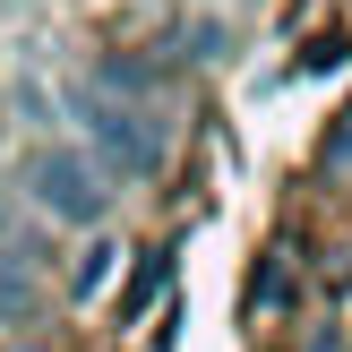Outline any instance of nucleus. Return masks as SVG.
I'll list each match as a JSON object with an SVG mask.
<instances>
[{
  "instance_id": "nucleus-1",
  "label": "nucleus",
  "mask_w": 352,
  "mask_h": 352,
  "mask_svg": "<svg viewBox=\"0 0 352 352\" xmlns=\"http://www.w3.org/2000/svg\"><path fill=\"white\" fill-rule=\"evenodd\" d=\"M69 103H78V120H86V138H95V155L120 172V181H146V172L164 164V129H155V112H146V103H120V95H103L95 78H86Z\"/></svg>"
},
{
  "instance_id": "nucleus-2",
  "label": "nucleus",
  "mask_w": 352,
  "mask_h": 352,
  "mask_svg": "<svg viewBox=\"0 0 352 352\" xmlns=\"http://www.w3.org/2000/svg\"><path fill=\"white\" fill-rule=\"evenodd\" d=\"M26 198L43 206L52 223H103L112 189H103V172L86 164L78 146H34L26 155Z\"/></svg>"
},
{
  "instance_id": "nucleus-3",
  "label": "nucleus",
  "mask_w": 352,
  "mask_h": 352,
  "mask_svg": "<svg viewBox=\"0 0 352 352\" xmlns=\"http://www.w3.org/2000/svg\"><path fill=\"white\" fill-rule=\"evenodd\" d=\"M34 267H43V258H34L26 241H0V318H9V327H26L34 309H43V284H34Z\"/></svg>"
},
{
  "instance_id": "nucleus-4",
  "label": "nucleus",
  "mask_w": 352,
  "mask_h": 352,
  "mask_svg": "<svg viewBox=\"0 0 352 352\" xmlns=\"http://www.w3.org/2000/svg\"><path fill=\"white\" fill-rule=\"evenodd\" d=\"M172 284V250H155V258H138V275H129V292H120V318H146L155 309V292Z\"/></svg>"
},
{
  "instance_id": "nucleus-5",
  "label": "nucleus",
  "mask_w": 352,
  "mask_h": 352,
  "mask_svg": "<svg viewBox=\"0 0 352 352\" xmlns=\"http://www.w3.org/2000/svg\"><path fill=\"white\" fill-rule=\"evenodd\" d=\"M112 258H120V250H103V241H95V250L78 258V292H103V284H112Z\"/></svg>"
},
{
  "instance_id": "nucleus-6",
  "label": "nucleus",
  "mask_w": 352,
  "mask_h": 352,
  "mask_svg": "<svg viewBox=\"0 0 352 352\" xmlns=\"http://www.w3.org/2000/svg\"><path fill=\"white\" fill-rule=\"evenodd\" d=\"M327 164H352V112L336 120V138H327Z\"/></svg>"
},
{
  "instance_id": "nucleus-7",
  "label": "nucleus",
  "mask_w": 352,
  "mask_h": 352,
  "mask_svg": "<svg viewBox=\"0 0 352 352\" xmlns=\"http://www.w3.org/2000/svg\"><path fill=\"white\" fill-rule=\"evenodd\" d=\"M309 352H344V336H309Z\"/></svg>"
}]
</instances>
